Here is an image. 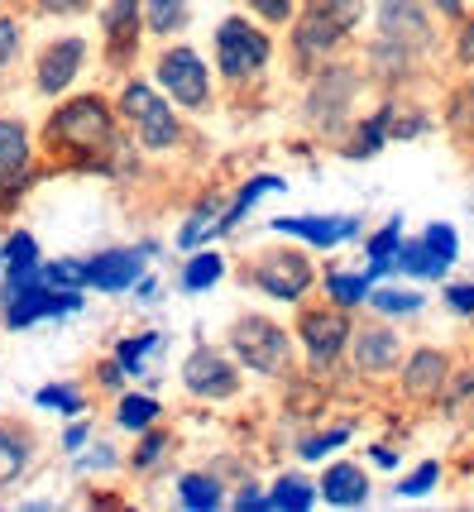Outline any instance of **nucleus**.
I'll use <instances>...</instances> for the list:
<instances>
[{
	"label": "nucleus",
	"instance_id": "obj_36",
	"mask_svg": "<svg viewBox=\"0 0 474 512\" xmlns=\"http://www.w3.org/2000/svg\"><path fill=\"white\" fill-rule=\"evenodd\" d=\"M158 350V331H144L139 340H120L115 345V364L125 369V374H144V355Z\"/></svg>",
	"mask_w": 474,
	"mask_h": 512
},
{
	"label": "nucleus",
	"instance_id": "obj_35",
	"mask_svg": "<svg viewBox=\"0 0 474 512\" xmlns=\"http://www.w3.org/2000/svg\"><path fill=\"white\" fill-rule=\"evenodd\" d=\"M39 283H48V288H87V268H82V259L39 264Z\"/></svg>",
	"mask_w": 474,
	"mask_h": 512
},
{
	"label": "nucleus",
	"instance_id": "obj_47",
	"mask_svg": "<svg viewBox=\"0 0 474 512\" xmlns=\"http://www.w3.org/2000/svg\"><path fill=\"white\" fill-rule=\"evenodd\" d=\"M87 436H91V426H87V422L68 426V431H63V450H82V446H87Z\"/></svg>",
	"mask_w": 474,
	"mask_h": 512
},
{
	"label": "nucleus",
	"instance_id": "obj_11",
	"mask_svg": "<svg viewBox=\"0 0 474 512\" xmlns=\"http://www.w3.org/2000/svg\"><path fill=\"white\" fill-rule=\"evenodd\" d=\"M82 67H87V39H77V34L48 39L34 58V87H39V96H63Z\"/></svg>",
	"mask_w": 474,
	"mask_h": 512
},
{
	"label": "nucleus",
	"instance_id": "obj_50",
	"mask_svg": "<svg viewBox=\"0 0 474 512\" xmlns=\"http://www.w3.org/2000/svg\"><path fill=\"white\" fill-rule=\"evenodd\" d=\"M374 460H379V465H384V469H393V465H398V455H393V450H384V446L374 450Z\"/></svg>",
	"mask_w": 474,
	"mask_h": 512
},
{
	"label": "nucleus",
	"instance_id": "obj_34",
	"mask_svg": "<svg viewBox=\"0 0 474 512\" xmlns=\"http://www.w3.org/2000/svg\"><path fill=\"white\" fill-rule=\"evenodd\" d=\"M398 245H403V221H388L379 235H369V259H374L369 278H379V273H388V268H393V254H398Z\"/></svg>",
	"mask_w": 474,
	"mask_h": 512
},
{
	"label": "nucleus",
	"instance_id": "obj_24",
	"mask_svg": "<svg viewBox=\"0 0 474 512\" xmlns=\"http://www.w3.org/2000/svg\"><path fill=\"white\" fill-rule=\"evenodd\" d=\"M226 278V259L216 254V249H202V254H192L187 264H182V292H206V288H216Z\"/></svg>",
	"mask_w": 474,
	"mask_h": 512
},
{
	"label": "nucleus",
	"instance_id": "obj_29",
	"mask_svg": "<svg viewBox=\"0 0 474 512\" xmlns=\"http://www.w3.org/2000/svg\"><path fill=\"white\" fill-rule=\"evenodd\" d=\"M312 503H316V484H307L302 474H283V479L273 484V493L264 498V508H293V512L312 508Z\"/></svg>",
	"mask_w": 474,
	"mask_h": 512
},
{
	"label": "nucleus",
	"instance_id": "obj_37",
	"mask_svg": "<svg viewBox=\"0 0 474 512\" xmlns=\"http://www.w3.org/2000/svg\"><path fill=\"white\" fill-rule=\"evenodd\" d=\"M245 5H249V15H259L273 29H288L297 15V0H245Z\"/></svg>",
	"mask_w": 474,
	"mask_h": 512
},
{
	"label": "nucleus",
	"instance_id": "obj_40",
	"mask_svg": "<svg viewBox=\"0 0 474 512\" xmlns=\"http://www.w3.org/2000/svg\"><path fill=\"white\" fill-rule=\"evenodd\" d=\"M436 479H441V465H431V460H427V465H417L403 479V484H398V498H422V493H427Z\"/></svg>",
	"mask_w": 474,
	"mask_h": 512
},
{
	"label": "nucleus",
	"instance_id": "obj_8",
	"mask_svg": "<svg viewBox=\"0 0 474 512\" xmlns=\"http://www.w3.org/2000/svg\"><path fill=\"white\" fill-rule=\"evenodd\" d=\"M293 335L302 340V350H307L312 374H321V369H331V364L345 355V345H350V312L336 307V302H326V307H302Z\"/></svg>",
	"mask_w": 474,
	"mask_h": 512
},
{
	"label": "nucleus",
	"instance_id": "obj_41",
	"mask_svg": "<svg viewBox=\"0 0 474 512\" xmlns=\"http://www.w3.org/2000/svg\"><path fill=\"white\" fill-rule=\"evenodd\" d=\"M345 441H350V431H345V426H336V431H326V436H307V441H302V450H297V455H302V460H321L326 450L345 446Z\"/></svg>",
	"mask_w": 474,
	"mask_h": 512
},
{
	"label": "nucleus",
	"instance_id": "obj_4",
	"mask_svg": "<svg viewBox=\"0 0 474 512\" xmlns=\"http://www.w3.org/2000/svg\"><path fill=\"white\" fill-rule=\"evenodd\" d=\"M269 58H273V39L264 29H254L245 15L221 20V29H216V72H221V82H230V87L259 82Z\"/></svg>",
	"mask_w": 474,
	"mask_h": 512
},
{
	"label": "nucleus",
	"instance_id": "obj_7",
	"mask_svg": "<svg viewBox=\"0 0 474 512\" xmlns=\"http://www.w3.org/2000/svg\"><path fill=\"white\" fill-rule=\"evenodd\" d=\"M249 283L273 297V302H302L316 283V268L307 259V249H264V254H254V264H249Z\"/></svg>",
	"mask_w": 474,
	"mask_h": 512
},
{
	"label": "nucleus",
	"instance_id": "obj_33",
	"mask_svg": "<svg viewBox=\"0 0 474 512\" xmlns=\"http://www.w3.org/2000/svg\"><path fill=\"white\" fill-rule=\"evenodd\" d=\"M158 422V402L144 398V393H125V398L115 402V426H125V431H144V426Z\"/></svg>",
	"mask_w": 474,
	"mask_h": 512
},
{
	"label": "nucleus",
	"instance_id": "obj_49",
	"mask_svg": "<svg viewBox=\"0 0 474 512\" xmlns=\"http://www.w3.org/2000/svg\"><path fill=\"white\" fill-rule=\"evenodd\" d=\"M96 374H101V383H106V388H120V379H125V369H120V364H101V369H96Z\"/></svg>",
	"mask_w": 474,
	"mask_h": 512
},
{
	"label": "nucleus",
	"instance_id": "obj_38",
	"mask_svg": "<svg viewBox=\"0 0 474 512\" xmlns=\"http://www.w3.org/2000/svg\"><path fill=\"white\" fill-rule=\"evenodd\" d=\"M307 5H316L321 15H331L340 29H355V24H360V10H364V0H307Z\"/></svg>",
	"mask_w": 474,
	"mask_h": 512
},
{
	"label": "nucleus",
	"instance_id": "obj_6",
	"mask_svg": "<svg viewBox=\"0 0 474 512\" xmlns=\"http://www.w3.org/2000/svg\"><path fill=\"white\" fill-rule=\"evenodd\" d=\"M360 72L350 63H336V58H326V63L316 67L312 77V91H307V120H312L316 130L326 134H340V125L350 120V106H355V96H360Z\"/></svg>",
	"mask_w": 474,
	"mask_h": 512
},
{
	"label": "nucleus",
	"instance_id": "obj_23",
	"mask_svg": "<svg viewBox=\"0 0 474 512\" xmlns=\"http://www.w3.org/2000/svg\"><path fill=\"white\" fill-rule=\"evenodd\" d=\"M187 15H192V0H144V29L158 39L187 29Z\"/></svg>",
	"mask_w": 474,
	"mask_h": 512
},
{
	"label": "nucleus",
	"instance_id": "obj_17",
	"mask_svg": "<svg viewBox=\"0 0 474 512\" xmlns=\"http://www.w3.org/2000/svg\"><path fill=\"white\" fill-rule=\"evenodd\" d=\"M82 268H87V288H96V292H130L139 283V273H144V259H139L135 249H106V254L82 259Z\"/></svg>",
	"mask_w": 474,
	"mask_h": 512
},
{
	"label": "nucleus",
	"instance_id": "obj_44",
	"mask_svg": "<svg viewBox=\"0 0 474 512\" xmlns=\"http://www.w3.org/2000/svg\"><path fill=\"white\" fill-rule=\"evenodd\" d=\"M446 307L455 316H474V283H451L446 288Z\"/></svg>",
	"mask_w": 474,
	"mask_h": 512
},
{
	"label": "nucleus",
	"instance_id": "obj_42",
	"mask_svg": "<svg viewBox=\"0 0 474 512\" xmlns=\"http://www.w3.org/2000/svg\"><path fill=\"white\" fill-rule=\"evenodd\" d=\"M422 240H427L446 264H455V254H460V235H455L451 225H427V235H422Z\"/></svg>",
	"mask_w": 474,
	"mask_h": 512
},
{
	"label": "nucleus",
	"instance_id": "obj_43",
	"mask_svg": "<svg viewBox=\"0 0 474 512\" xmlns=\"http://www.w3.org/2000/svg\"><path fill=\"white\" fill-rule=\"evenodd\" d=\"M455 63L474 72V15H465L460 29H455Z\"/></svg>",
	"mask_w": 474,
	"mask_h": 512
},
{
	"label": "nucleus",
	"instance_id": "obj_15",
	"mask_svg": "<svg viewBox=\"0 0 474 512\" xmlns=\"http://www.w3.org/2000/svg\"><path fill=\"white\" fill-rule=\"evenodd\" d=\"M350 359H355V369L360 374H393L398 364H403V340L379 326V321H369V326H350Z\"/></svg>",
	"mask_w": 474,
	"mask_h": 512
},
{
	"label": "nucleus",
	"instance_id": "obj_27",
	"mask_svg": "<svg viewBox=\"0 0 474 512\" xmlns=\"http://www.w3.org/2000/svg\"><path fill=\"white\" fill-rule=\"evenodd\" d=\"M388 120H393V101H388V106H379L369 120H360V125H355V144H350L345 154H350V158L379 154V149L388 144Z\"/></svg>",
	"mask_w": 474,
	"mask_h": 512
},
{
	"label": "nucleus",
	"instance_id": "obj_18",
	"mask_svg": "<svg viewBox=\"0 0 474 512\" xmlns=\"http://www.w3.org/2000/svg\"><path fill=\"white\" fill-rule=\"evenodd\" d=\"M273 230H278V235H297V240H307V245H316V249H331V245L355 240L360 221H355V216H278Z\"/></svg>",
	"mask_w": 474,
	"mask_h": 512
},
{
	"label": "nucleus",
	"instance_id": "obj_5",
	"mask_svg": "<svg viewBox=\"0 0 474 512\" xmlns=\"http://www.w3.org/2000/svg\"><path fill=\"white\" fill-rule=\"evenodd\" d=\"M154 77L163 96L178 106V111H211V67L202 63V53L187 44H173L158 53L154 63Z\"/></svg>",
	"mask_w": 474,
	"mask_h": 512
},
{
	"label": "nucleus",
	"instance_id": "obj_2",
	"mask_svg": "<svg viewBox=\"0 0 474 512\" xmlns=\"http://www.w3.org/2000/svg\"><path fill=\"white\" fill-rule=\"evenodd\" d=\"M226 345L235 364L249 369V374H259V379H283L288 374V364H293V335L288 326H278L273 316H235L226 331Z\"/></svg>",
	"mask_w": 474,
	"mask_h": 512
},
{
	"label": "nucleus",
	"instance_id": "obj_45",
	"mask_svg": "<svg viewBox=\"0 0 474 512\" xmlns=\"http://www.w3.org/2000/svg\"><path fill=\"white\" fill-rule=\"evenodd\" d=\"M34 10L39 15H82V10H91V0H34Z\"/></svg>",
	"mask_w": 474,
	"mask_h": 512
},
{
	"label": "nucleus",
	"instance_id": "obj_31",
	"mask_svg": "<svg viewBox=\"0 0 474 512\" xmlns=\"http://www.w3.org/2000/svg\"><path fill=\"white\" fill-rule=\"evenodd\" d=\"M178 498H182V508H221V484L211 479V474H182L178 479Z\"/></svg>",
	"mask_w": 474,
	"mask_h": 512
},
{
	"label": "nucleus",
	"instance_id": "obj_3",
	"mask_svg": "<svg viewBox=\"0 0 474 512\" xmlns=\"http://www.w3.org/2000/svg\"><path fill=\"white\" fill-rule=\"evenodd\" d=\"M115 115L135 130V139L149 154H163V149H178L182 144V120L173 111V101L158 96L149 82H125L120 96H115Z\"/></svg>",
	"mask_w": 474,
	"mask_h": 512
},
{
	"label": "nucleus",
	"instance_id": "obj_22",
	"mask_svg": "<svg viewBox=\"0 0 474 512\" xmlns=\"http://www.w3.org/2000/svg\"><path fill=\"white\" fill-rule=\"evenodd\" d=\"M393 268H398V273H412V278H441L451 264H446L427 240H403L398 254H393Z\"/></svg>",
	"mask_w": 474,
	"mask_h": 512
},
{
	"label": "nucleus",
	"instance_id": "obj_25",
	"mask_svg": "<svg viewBox=\"0 0 474 512\" xmlns=\"http://www.w3.org/2000/svg\"><path fill=\"white\" fill-rule=\"evenodd\" d=\"M278 187H288V182H283V178H273V173H264V178H249L245 187L235 192V201L226 206V216L216 221V230H235V225L245 221V211H249V206H254V201L264 197V192H278Z\"/></svg>",
	"mask_w": 474,
	"mask_h": 512
},
{
	"label": "nucleus",
	"instance_id": "obj_16",
	"mask_svg": "<svg viewBox=\"0 0 474 512\" xmlns=\"http://www.w3.org/2000/svg\"><path fill=\"white\" fill-rule=\"evenodd\" d=\"M139 29H144V0H111L101 10V34H106V58L115 67L130 63L139 48Z\"/></svg>",
	"mask_w": 474,
	"mask_h": 512
},
{
	"label": "nucleus",
	"instance_id": "obj_9",
	"mask_svg": "<svg viewBox=\"0 0 474 512\" xmlns=\"http://www.w3.org/2000/svg\"><path fill=\"white\" fill-rule=\"evenodd\" d=\"M82 312V288H48V283H29V288L0 292V321L10 331H24L34 321H48V316H68Z\"/></svg>",
	"mask_w": 474,
	"mask_h": 512
},
{
	"label": "nucleus",
	"instance_id": "obj_48",
	"mask_svg": "<svg viewBox=\"0 0 474 512\" xmlns=\"http://www.w3.org/2000/svg\"><path fill=\"white\" fill-rule=\"evenodd\" d=\"M259 484H245V493H235V508H264V493H254Z\"/></svg>",
	"mask_w": 474,
	"mask_h": 512
},
{
	"label": "nucleus",
	"instance_id": "obj_39",
	"mask_svg": "<svg viewBox=\"0 0 474 512\" xmlns=\"http://www.w3.org/2000/svg\"><path fill=\"white\" fill-rule=\"evenodd\" d=\"M20 44H24V29L20 20H10V15H0V72L20 58Z\"/></svg>",
	"mask_w": 474,
	"mask_h": 512
},
{
	"label": "nucleus",
	"instance_id": "obj_21",
	"mask_svg": "<svg viewBox=\"0 0 474 512\" xmlns=\"http://www.w3.org/2000/svg\"><path fill=\"white\" fill-rule=\"evenodd\" d=\"M29 163H34V134H29V125L0 115V178L5 173H20Z\"/></svg>",
	"mask_w": 474,
	"mask_h": 512
},
{
	"label": "nucleus",
	"instance_id": "obj_20",
	"mask_svg": "<svg viewBox=\"0 0 474 512\" xmlns=\"http://www.w3.org/2000/svg\"><path fill=\"white\" fill-rule=\"evenodd\" d=\"M34 446H39L34 426H24V422H0V489H10V484H15V479L24 474V469L34 465Z\"/></svg>",
	"mask_w": 474,
	"mask_h": 512
},
{
	"label": "nucleus",
	"instance_id": "obj_19",
	"mask_svg": "<svg viewBox=\"0 0 474 512\" xmlns=\"http://www.w3.org/2000/svg\"><path fill=\"white\" fill-rule=\"evenodd\" d=\"M316 498H326L331 508H360L364 498H369V474L360 465H350V460H336V465H326V474H321Z\"/></svg>",
	"mask_w": 474,
	"mask_h": 512
},
{
	"label": "nucleus",
	"instance_id": "obj_46",
	"mask_svg": "<svg viewBox=\"0 0 474 512\" xmlns=\"http://www.w3.org/2000/svg\"><path fill=\"white\" fill-rule=\"evenodd\" d=\"M427 5L441 15V20H451V24L465 20V0H427Z\"/></svg>",
	"mask_w": 474,
	"mask_h": 512
},
{
	"label": "nucleus",
	"instance_id": "obj_1",
	"mask_svg": "<svg viewBox=\"0 0 474 512\" xmlns=\"http://www.w3.org/2000/svg\"><path fill=\"white\" fill-rule=\"evenodd\" d=\"M115 120H120V115H115V106L106 96H96V91L72 96V101H63V106L44 120V149L53 158L63 154L68 163H77V168H96V163L120 144Z\"/></svg>",
	"mask_w": 474,
	"mask_h": 512
},
{
	"label": "nucleus",
	"instance_id": "obj_26",
	"mask_svg": "<svg viewBox=\"0 0 474 512\" xmlns=\"http://www.w3.org/2000/svg\"><path fill=\"white\" fill-rule=\"evenodd\" d=\"M369 288H374V278L369 273H340V268H331L326 273V297L336 302V307H364V297H369Z\"/></svg>",
	"mask_w": 474,
	"mask_h": 512
},
{
	"label": "nucleus",
	"instance_id": "obj_28",
	"mask_svg": "<svg viewBox=\"0 0 474 512\" xmlns=\"http://www.w3.org/2000/svg\"><path fill=\"white\" fill-rule=\"evenodd\" d=\"M364 302H369L374 312H384V316H417L422 307H427V297L412 292V288H369Z\"/></svg>",
	"mask_w": 474,
	"mask_h": 512
},
{
	"label": "nucleus",
	"instance_id": "obj_30",
	"mask_svg": "<svg viewBox=\"0 0 474 512\" xmlns=\"http://www.w3.org/2000/svg\"><path fill=\"white\" fill-rule=\"evenodd\" d=\"M168 450H173V431H163V426H144V431H139V446H135V455H130V469H139V474H144V469H154L158 460H163V455H168Z\"/></svg>",
	"mask_w": 474,
	"mask_h": 512
},
{
	"label": "nucleus",
	"instance_id": "obj_13",
	"mask_svg": "<svg viewBox=\"0 0 474 512\" xmlns=\"http://www.w3.org/2000/svg\"><path fill=\"white\" fill-rule=\"evenodd\" d=\"M379 34L393 39V44L412 48V53H427L436 44L427 0H379Z\"/></svg>",
	"mask_w": 474,
	"mask_h": 512
},
{
	"label": "nucleus",
	"instance_id": "obj_10",
	"mask_svg": "<svg viewBox=\"0 0 474 512\" xmlns=\"http://www.w3.org/2000/svg\"><path fill=\"white\" fill-rule=\"evenodd\" d=\"M182 388L192 398L206 402H226L240 393V364L226 355V350H211V345H197L192 355L182 359Z\"/></svg>",
	"mask_w": 474,
	"mask_h": 512
},
{
	"label": "nucleus",
	"instance_id": "obj_32",
	"mask_svg": "<svg viewBox=\"0 0 474 512\" xmlns=\"http://www.w3.org/2000/svg\"><path fill=\"white\" fill-rule=\"evenodd\" d=\"M34 402L44 407V412H58V417H77V412H87V398H82V388L77 383H48L34 393Z\"/></svg>",
	"mask_w": 474,
	"mask_h": 512
},
{
	"label": "nucleus",
	"instance_id": "obj_14",
	"mask_svg": "<svg viewBox=\"0 0 474 512\" xmlns=\"http://www.w3.org/2000/svg\"><path fill=\"white\" fill-rule=\"evenodd\" d=\"M451 388V355L446 350H431V345H422V350H412V355L403 359V393L412 402H441V393Z\"/></svg>",
	"mask_w": 474,
	"mask_h": 512
},
{
	"label": "nucleus",
	"instance_id": "obj_12",
	"mask_svg": "<svg viewBox=\"0 0 474 512\" xmlns=\"http://www.w3.org/2000/svg\"><path fill=\"white\" fill-rule=\"evenodd\" d=\"M293 53L302 67H321L326 58H336V48L350 39V29H340L331 15H321L316 5H307L302 15H293Z\"/></svg>",
	"mask_w": 474,
	"mask_h": 512
}]
</instances>
